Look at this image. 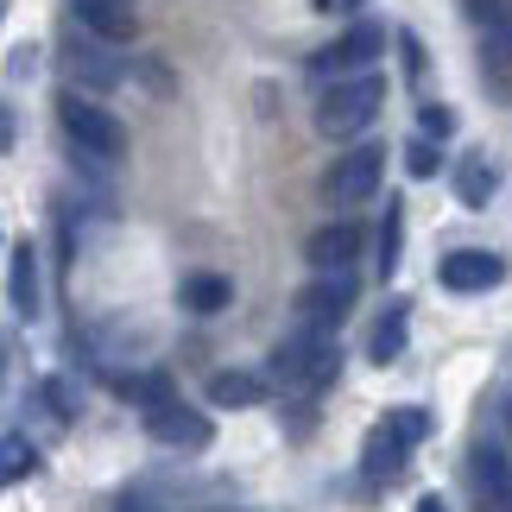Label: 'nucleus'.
Masks as SVG:
<instances>
[{
	"instance_id": "f257e3e1",
	"label": "nucleus",
	"mask_w": 512,
	"mask_h": 512,
	"mask_svg": "<svg viewBox=\"0 0 512 512\" xmlns=\"http://www.w3.org/2000/svg\"><path fill=\"white\" fill-rule=\"evenodd\" d=\"M272 380H279L285 392H317L329 386L342 373V342H336V329H323V323H291L279 348H272Z\"/></svg>"
},
{
	"instance_id": "f03ea898",
	"label": "nucleus",
	"mask_w": 512,
	"mask_h": 512,
	"mask_svg": "<svg viewBox=\"0 0 512 512\" xmlns=\"http://www.w3.org/2000/svg\"><path fill=\"white\" fill-rule=\"evenodd\" d=\"M430 437V411L424 405H399V411H386L380 424L367 430V443H361V475L373 487H386V481H399L405 475V462L418 456V443Z\"/></svg>"
},
{
	"instance_id": "7ed1b4c3",
	"label": "nucleus",
	"mask_w": 512,
	"mask_h": 512,
	"mask_svg": "<svg viewBox=\"0 0 512 512\" xmlns=\"http://www.w3.org/2000/svg\"><path fill=\"white\" fill-rule=\"evenodd\" d=\"M386 108V76L380 70H361V76H342V83H329L317 95V133L329 140H354V133H367L380 121Z\"/></svg>"
},
{
	"instance_id": "20e7f679",
	"label": "nucleus",
	"mask_w": 512,
	"mask_h": 512,
	"mask_svg": "<svg viewBox=\"0 0 512 512\" xmlns=\"http://www.w3.org/2000/svg\"><path fill=\"white\" fill-rule=\"evenodd\" d=\"M57 121H64V140L83 152V159H121L127 152V133H121V121H114L108 108H95V102H83L76 89H64L57 95Z\"/></svg>"
},
{
	"instance_id": "39448f33",
	"label": "nucleus",
	"mask_w": 512,
	"mask_h": 512,
	"mask_svg": "<svg viewBox=\"0 0 512 512\" xmlns=\"http://www.w3.org/2000/svg\"><path fill=\"white\" fill-rule=\"evenodd\" d=\"M380 51H386V26H373V19H361V26H348L336 45H323L317 57H310V76L329 89V83H342V76H361L380 64Z\"/></svg>"
},
{
	"instance_id": "423d86ee",
	"label": "nucleus",
	"mask_w": 512,
	"mask_h": 512,
	"mask_svg": "<svg viewBox=\"0 0 512 512\" xmlns=\"http://www.w3.org/2000/svg\"><path fill=\"white\" fill-rule=\"evenodd\" d=\"M380 177H386V146H354V152H342L336 165L323 171V196L336 209H354V203H367L373 190H380Z\"/></svg>"
},
{
	"instance_id": "0eeeda50",
	"label": "nucleus",
	"mask_w": 512,
	"mask_h": 512,
	"mask_svg": "<svg viewBox=\"0 0 512 512\" xmlns=\"http://www.w3.org/2000/svg\"><path fill=\"white\" fill-rule=\"evenodd\" d=\"M468 481H475L481 512H512V456H506V443L475 437V449H468Z\"/></svg>"
},
{
	"instance_id": "6e6552de",
	"label": "nucleus",
	"mask_w": 512,
	"mask_h": 512,
	"mask_svg": "<svg viewBox=\"0 0 512 512\" xmlns=\"http://www.w3.org/2000/svg\"><path fill=\"white\" fill-rule=\"evenodd\" d=\"M354 298H361V279L354 272H317L304 291H298V323H323V329H336Z\"/></svg>"
},
{
	"instance_id": "1a4fd4ad",
	"label": "nucleus",
	"mask_w": 512,
	"mask_h": 512,
	"mask_svg": "<svg viewBox=\"0 0 512 512\" xmlns=\"http://www.w3.org/2000/svg\"><path fill=\"white\" fill-rule=\"evenodd\" d=\"M146 437H152V443H165V449H209L215 424H209L196 405L171 399V405H159V411H146Z\"/></svg>"
},
{
	"instance_id": "9d476101",
	"label": "nucleus",
	"mask_w": 512,
	"mask_h": 512,
	"mask_svg": "<svg viewBox=\"0 0 512 512\" xmlns=\"http://www.w3.org/2000/svg\"><path fill=\"white\" fill-rule=\"evenodd\" d=\"M437 279L449 291H462V298H475V291H494L506 279V260H500V253H487V247H456V253H443Z\"/></svg>"
},
{
	"instance_id": "9b49d317",
	"label": "nucleus",
	"mask_w": 512,
	"mask_h": 512,
	"mask_svg": "<svg viewBox=\"0 0 512 512\" xmlns=\"http://www.w3.org/2000/svg\"><path fill=\"white\" fill-rule=\"evenodd\" d=\"M70 13H76V26L95 32L102 45H127V38L140 32V7H133V0H70Z\"/></svg>"
},
{
	"instance_id": "f8f14e48",
	"label": "nucleus",
	"mask_w": 512,
	"mask_h": 512,
	"mask_svg": "<svg viewBox=\"0 0 512 512\" xmlns=\"http://www.w3.org/2000/svg\"><path fill=\"white\" fill-rule=\"evenodd\" d=\"M89 38H95V32H83V26H70V32H64V64H70L76 83H89V89H114V83H121V64H114L108 51H95Z\"/></svg>"
},
{
	"instance_id": "ddd939ff",
	"label": "nucleus",
	"mask_w": 512,
	"mask_h": 512,
	"mask_svg": "<svg viewBox=\"0 0 512 512\" xmlns=\"http://www.w3.org/2000/svg\"><path fill=\"white\" fill-rule=\"evenodd\" d=\"M354 253H361V228L354 222H329L304 241V260L317 272H354Z\"/></svg>"
},
{
	"instance_id": "4468645a",
	"label": "nucleus",
	"mask_w": 512,
	"mask_h": 512,
	"mask_svg": "<svg viewBox=\"0 0 512 512\" xmlns=\"http://www.w3.org/2000/svg\"><path fill=\"white\" fill-rule=\"evenodd\" d=\"M7 298H13L19 317H38V253H32V241H13V253H7Z\"/></svg>"
},
{
	"instance_id": "2eb2a0df",
	"label": "nucleus",
	"mask_w": 512,
	"mask_h": 512,
	"mask_svg": "<svg viewBox=\"0 0 512 512\" xmlns=\"http://www.w3.org/2000/svg\"><path fill=\"white\" fill-rule=\"evenodd\" d=\"M405 336H411V304H386L380 310V323H373V336H367V361H399L405 354Z\"/></svg>"
},
{
	"instance_id": "dca6fc26",
	"label": "nucleus",
	"mask_w": 512,
	"mask_h": 512,
	"mask_svg": "<svg viewBox=\"0 0 512 512\" xmlns=\"http://www.w3.org/2000/svg\"><path fill=\"white\" fill-rule=\"evenodd\" d=\"M177 298H184V310H196V317H215V310L234 304V285L222 279V272H184Z\"/></svg>"
},
{
	"instance_id": "f3484780",
	"label": "nucleus",
	"mask_w": 512,
	"mask_h": 512,
	"mask_svg": "<svg viewBox=\"0 0 512 512\" xmlns=\"http://www.w3.org/2000/svg\"><path fill=\"white\" fill-rule=\"evenodd\" d=\"M209 399L222 405V411H247V405L266 399V380H260V373H247V367H222L209 380Z\"/></svg>"
},
{
	"instance_id": "a211bd4d",
	"label": "nucleus",
	"mask_w": 512,
	"mask_h": 512,
	"mask_svg": "<svg viewBox=\"0 0 512 512\" xmlns=\"http://www.w3.org/2000/svg\"><path fill=\"white\" fill-rule=\"evenodd\" d=\"M494 190H500V171L487 165V152H468V159L456 165V196L468 209H487L494 203Z\"/></svg>"
},
{
	"instance_id": "6ab92c4d",
	"label": "nucleus",
	"mask_w": 512,
	"mask_h": 512,
	"mask_svg": "<svg viewBox=\"0 0 512 512\" xmlns=\"http://www.w3.org/2000/svg\"><path fill=\"white\" fill-rule=\"evenodd\" d=\"M114 392H121L127 405H140V411H159V405H171V399H177L165 373H114Z\"/></svg>"
},
{
	"instance_id": "aec40b11",
	"label": "nucleus",
	"mask_w": 512,
	"mask_h": 512,
	"mask_svg": "<svg viewBox=\"0 0 512 512\" xmlns=\"http://www.w3.org/2000/svg\"><path fill=\"white\" fill-rule=\"evenodd\" d=\"M481 64L494 70V89L512 83V26H494V32L481 38Z\"/></svg>"
},
{
	"instance_id": "412c9836",
	"label": "nucleus",
	"mask_w": 512,
	"mask_h": 512,
	"mask_svg": "<svg viewBox=\"0 0 512 512\" xmlns=\"http://www.w3.org/2000/svg\"><path fill=\"white\" fill-rule=\"evenodd\" d=\"M32 468H38V449H32V443H26V437L13 430V437H7V456H0V475H7V481L19 487V481L32 475Z\"/></svg>"
},
{
	"instance_id": "4be33fe9",
	"label": "nucleus",
	"mask_w": 512,
	"mask_h": 512,
	"mask_svg": "<svg viewBox=\"0 0 512 512\" xmlns=\"http://www.w3.org/2000/svg\"><path fill=\"white\" fill-rule=\"evenodd\" d=\"M399 222H405V209H399V203H386V228H380V272H399Z\"/></svg>"
},
{
	"instance_id": "5701e85b",
	"label": "nucleus",
	"mask_w": 512,
	"mask_h": 512,
	"mask_svg": "<svg viewBox=\"0 0 512 512\" xmlns=\"http://www.w3.org/2000/svg\"><path fill=\"white\" fill-rule=\"evenodd\" d=\"M405 165H411V177H437L443 171V146L437 140H411L405 146Z\"/></svg>"
},
{
	"instance_id": "b1692460",
	"label": "nucleus",
	"mask_w": 512,
	"mask_h": 512,
	"mask_svg": "<svg viewBox=\"0 0 512 512\" xmlns=\"http://www.w3.org/2000/svg\"><path fill=\"white\" fill-rule=\"evenodd\" d=\"M418 127H424V140L443 146L449 133H456V108H443V102H437V108H418Z\"/></svg>"
},
{
	"instance_id": "393cba45",
	"label": "nucleus",
	"mask_w": 512,
	"mask_h": 512,
	"mask_svg": "<svg viewBox=\"0 0 512 512\" xmlns=\"http://www.w3.org/2000/svg\"><path fill=\"white\" fill-rule=\"evenodd\" d=\"M418 512H443V500H437V494H424V500H418Z\"/></svg>"
},
{
	"instance_id": "a878e982",
	"label": "nucleus",
	"mask_w": 512,
	"mask_h": 512,
	"mask_svg": "<svg viewBox=\"0 0 512 512\" xmlns=\"http://www.w3.org/2000/svg\"><path fill=\"white\" fill-rule=\"evenodd\" d=\"M329 7H354V0H329Z\"/></svg>"
},
{
	"instance_id": "bb28decb",
	"label": "nucleus",
	"mask_w": 512,
	"mask_h": 512,
	"mask_svg": "<svg viewBox=\"0 0 512 512\" xmlns=\"http://www.w3.org/2000/svg\"><path fill=\"white\" fill-rule=\"evenodd\" d=\"M506 424H512V405H506Z\"/></svg>"
}]
</instances>
